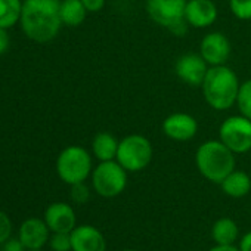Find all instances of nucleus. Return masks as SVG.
Segmentation results:
<instances>
[{"instance_id":"obj_1","label":"nucleus","mask_w":251,"mask_h":251,"mask_svg":"<svg viewBox=\"0 0 251 251\" xmlns=\"http://www.w3.org/2000/svg\"><path fill=\"white\" fill-rule=\"evenodd\" d=\"M59 9V0H24L20 21L24 34L36 43L53 40L62 27Z\"/></svg>"},{"instance_id":"obj_2","label":"nucleus","mask_w":251,"mask_h":251,"mask_svg":"<svg viewBox=\"0 0 251 251\" xmlns=\"http://www.w3.org/2000/svg\"><path fill=\"white\" fill-rule=\"evenodd\" d=\"M239 86L236 74L229 67L217 65L208 68L201 87L207 103L217 111H225L236 102Z\"/></svg>"},{"instance_id":"obj_3","label":"nucleus","mask_w":251,"mask_h":251,"mask_svg":"<svg viewBox=\"0 0 251 251\" xmlns=\"http://www.w3.org/2000/svg\"><path fill=\"white\" fill-rule=\"evenodd\" d=\"M195 163L207 180L219 185L235 170V155L222 141L204 142L195 154Z\"/></svg>"},{"instance_id":"obj_4","label":"nucleus","mask_w":251,"mask_h":251,"mask_svg":"<svg viewBox=\"0 0 251 251\" xmlns=\"http://www.w3.org/2000/svg\"><path fill=\"white\" fill-rule=\"evenodd\" d=\"M56 173L67 185L84 182L92 173L90 154L77 145L67 147L61 151L56 160Z\"/></svg>"},{"instance_id":"obj_5","label":"nucleus","mask_w":251,"mask_h":251,"mask_svg":"<svg viewBox=\"0 0 251 251\" xmlns=\"http://www.w3.org/2000/svg\"><path fill=\"white\" fill-rule=\"evenodd\" d=\"M186 2L188 0H147V12L158 25L182 36L186 31Z\"/></svg>"},{"instance_id":"obj_6","label":"nucleus","mask_w":251,"mask_h":251,"mask_svg":"<svg viewBox=\"0 0 251 251\" xmlns=\"http://www.w3.org/2000/svg\"><path fill=\"white\" fill-rule=\"evenodd\" d=\"M92 185L98 195L103 198H114L120 195L127 185V170L117 160L100 161L92 172Z\"/></svg>"},{"instance_id":"obj_7","label":"nucleus","mask_w":251,"mask_h":251,"mask_svg":"<svg viewBox=\"0 0 251 251\" xmlns=\"http://www.w3.org/2000/svg\"><path fill=\"white\" fill-rule=\"evenodd\" d=\"M152 145L142 135H130L120 141L115 160L127 172H141L152 160Z\"/></svg>"},{"instance_id":"obj_8","label":"nucleus","mask_w":251,"mask_h":251,"mask_svg":"<svg viewBox=\"0 0 251 251\" xmlns=\"http://www.w3.org/2000/svg\"><path fill=\"white\" fill-rule=\"evenodd\" d=\"M219 135L233 154L248 152L251 150V120L244 115H232L222 123Z\"/></svg>"},{"instance_id":"obj_9","label":"nucleus","mask_w":251,"mask_h":251,"mask_svg":"<svg viewBox=\"0 0 251 251\" xmlns=\"http://www.w3.org/2000/svg\"><path fill=\"white\" fill-rule=\"evenodd\" d=\"M175 71L182 81H185L189 86L198 87L202 86L208 68H207V62L201 55L186 53L177 59Z\"/></svg>"},{"instance_id":"obj_10","label":"nucleus","mask_w":251,"mask_h":251,"mask_svg":"<svg viewBox=\"0 0 251 251\" xmlns=\"http://www.w3.org/2000/svg\"><path fill=\"white\" fill-rule=\"evenodd\" d=\"M200 52V55L208 65H225L230 55V43L227 37L222 33H208L201 42Z\"/></svg>"},{"instance_id":"obj_11","label":"nucleus","mask_w":251,"mask_h":251,"mask_svg":"<svg viewBox=\"0 0 251 251\" xmlns=\"http://www.w3.org/2000/svg\"><path fill=\"white\" fill-rule=\"evenodd\" d=\"M163 132L167 138L185 142L192 139L198 132V123L197 120L185 112H176L169 115L163 121Z\"/></svg>"},{"instance_id":"obj_12","label":"nucleus","mask_w":251,"mask_h":251,"mask_svg":"<svg viewBox=\"0 0 251 251\" xmlns=\"http://www.w3.org/2000/svg\"><path fill=\"white\" fill-rule=\"evenodd\" d=\"M49 226L39 217H30L20 226V239L27 250H42L49 242Z\"/></svg>"},{"instance_id":"obj_13","label":"nucleus","mask_w":251,"mask_h":251,"mask_svg":"<svg viewBox=\"0 0 251 251\" xmlns=\"http://www.w3.org/2000/svg\"><path fill=\"white\" fill-rule=\"evenodd\" d=\"M71 248L73 251H105L106 242L99 229L81 225L71 230Z\"/></svg>"},{"instance_id":"obj_14","label":"nucleus","mask_w":251,"mask_h":251,"mask_svg":"<svg viewBox=\"0 0 251 251\" xmlns=\"http://www.w3.org/2000/svg\"><path fill=\"white\" fill-rule=\"evenodd\" d=\"M45 222L50 232L70 233L75 227V213L67 202H53L45 211Z\"/></svg>"},{"instance_id":"obj_15","label":"nucleus","mask_w":251,"mask_h":251,"mask_svg":"<svg viewBox=\"0 0 251 251\" xmlns=\"http://www.w3.org/2000/svg\"><path fill=\"white\" fill-rule=\"evenodd\" d=\"M185 17L189 25L195 28H205L216 21L217 8L211 0H188Z\"/></svg>"},{"instance_id":"obj_16","label":"nucleus","mask_w":251,"mask_h":251,"mask_svg":"<svg viewBox=\"0 0 251 251\" xmlns=\"http://www.w3.org/2000/svg\"><path fill=\"white\" fill-rule=\"evenodd\" d=\"M220 186L226 195H229L232 198H242L251 189V179L245 172L233 170L230 175H227L222 180Z\"/></svg>"},{"instance_id":"obj_17","label":"nucleus","mask_w":251,"mask_h":251,"mask_svg":"<svg viewBox=\"0 0 251 251\" xmlns=\"http://www.w3.org/2000/svg\"><path fill=\"white\" fill-rule=\"evenodd\" d=\"M120 142L108 132H100L93 138L92 151L93 155L99 161H111L115 160Z\"/></svg>"},{"instance_id":"obj_18","label":"nucleus","mask_w":251,"mask_h":251,"mask_svg":"<svg viewBox=\"0 0 251 251\" xmlns=\"http://www.w3.org/2000/svg\"><path fill=\"white\" fill-rule=\"evenodd\" d=\"M238 236H239V227L229 217H222L216 220V223L211 227V238L217 245H233Z\"/></svg>"},{"instance_id":"obj_19","label":"nucleus","mask_w":251,"mask_h":251,"mask_svg":"<svg viewBox=\"0 0 251 251\" xmlns=\"http://www.w3.org/2000/svg\"><path fill=\"white\" fill-rule=\"evenodd\" d=\"M59 11L62 24L68 27H78L86 20L87 14L81 0H62Z\"/></svg>"},{"instance_id":"obj_20","label":"nucleus","mask_w":251,"mask_h":251,"mask_svg":"<svg viewBox=\"0 0 251 251\" xmlns=\"http://www.w3.org/2000/svg\"><path fill=\"white\" fill-rule=\"evenodd\" d=\"M24 0H0V27L12 28L21 21Z\"/></svg>"},{"instance_id":"obj_21","label":"nucleus","mask_w":251,"mask_h":251,"mask_svg":"<svg viewBox=\"0 0 251 251\" xmlns=\"http://www.w3.org/2000/svg\"><path fill=\"white\" fill-rule=\"evenodd\" d=\"M236 103L241 114L251 120V80H247L239 86Z\"/></svg>"},{"instance_id":"obj_22","label":"nucleus","mask_w":251,"mask_h":251,"mask_svg":"<svg viewBox=\"0 0 251 251\" xmlns=\"http://www.w3.org/2000/svg\"><path fill=\"white\" fill-rule=\"evenodd\" d=\"M49 245L52 251H71V232H53L49 238Z\"/></svg>"},{"instance_id":"obj_23","label":"nucleus","mask_w":251,"mask_h":251,"mask_svg":"<svg viewBox=\"0 0 251 251\" xmlns=\"http://www.w3.org/2000/svg\"><path fill=\"white\" fill-rule=\"evenodd\" d=\"M229 6L238 20H251V0H229Z\"/></svg>"},{"instance_id":"obj_24","label":"nucleus","mask_w":251,"mask_h":251,"mask_svg":"<svg viewBox=\"0 0 251 251\" xmlns=\"http://www.w3.org/2000/svg\"><path fill=\"white\" fill-rule=\"evenodd\" d=\"M89 197H90V192H89V188L84 185V182L71 185V200L74 202L84 204L89 201Z\"/></svg>"},{"instance_id":"obj_25","label":"nucleus","mask_w":251,"mask_h":251,"mask_svg":"<svg viewBox=\"0 0 251 251\" xmlns=\"http://www.w3.org/2000/svg\"><path fill=\"white\" fill-rule=\"evenodd\" d=\"M11 233H12V222L5 211L0 210V245L11 238Z\"/></svg>"},{"instance_id":"obj_26","label":"nucleus","mask_w":251,"mask_h":251,"mask_svg":"<svg viewBox=\"0 0 251 251\" xmlns=\"http://www.w3.org/2000/svg\"><path fill=\"white\" fill-rule=\"evenodd\" d=\"M2 251H27V248L20 238H9L6 242L2 244Z\"/></svg>"},{"instance_id":"obj_27","label":"nucleus","mask_w":251,"mask_h":251,"mask_svg":"<svg viewBox=\"0 0 251 251\" xmlns=\"http://www.w3.org/2000/svg\"><path fill=\"white\" fill-rule=\"evenodd\" d=\"M87 12H99L105 6V0H81Z\"/></svg>"},{"instance_id":"obj_28","label":"nucleus","mask_w":251,"mask_h":251,"mask_svg":"<svg viewBox=\"0 0 251 251\" xmlns=\"http://www.w3.org/2000/svg\"><path fill=\"white\" fill-rule=\"evenodd\" d=\"M9 43H11V40H9L8 30L0 27V55H3L9 49Z\"/></svg>"},{"instance_id":"obj_29","label":"nucleus","mask_w":251,"mask_h":251,"mask_svg":"<svg viewBox=\"0 0 251 251\" xmlns=\"http://www.w3.org/2000/svg\"><path fill=\"white\" fill-rule=\"evenodd\" d=\"M239 251H251V232L245 233L239 241Z\"/></svg>"},{"instance_id":"obj_30","label":"nucleus","mask_w":251,"mask_h":251,"mask_svg":"<svg viewBox=\"0 0 251 251\" xmlns=\"http://www.w3.org/2000/svg\"><path fill=\"white\" fill-rule=\"evenodd\" d=\"M208 251H239V248L235 245H214Z\"/></svg>"},{"instance_id":"obj_31","label":"nucleus","mask_w":251,"mask_h":251,"mask_svg":"<svg viewBox=\"0 0 251 251\" xmlns=\"http://www.w3.org/2000/svg\"><path fill=\"white\" fill-rule=\"evenodd\" d=\"M27 251H42V250H27Z\"/></svg>"},{"instance_id":"obj_32","label":"nucleus","mask_w":251,"mask_h":251,"mask_svg":"<svg viewBox=\"0 0 251 251\" xmlns=\"http://www.w3.org/2000/svg\"><path fill=\"white\" fill-rule=\"evenodd\" d=\"M124 251H136V250H124Z\"/></svg>"}]
</instances>
